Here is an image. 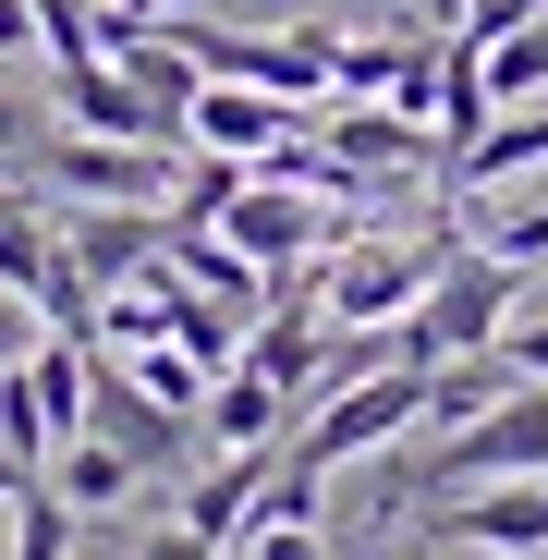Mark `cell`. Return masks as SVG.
<instances>
[{"mask_svg":"<svg viewBox=\"0 0 548 560\" xmlns=\"http://www.w3.org/2000/svg\"><path fill=\"white\" fill-rule=\"evenodd\" d=\"M512 305H524V268H512V256H488V244H451V256L427 268V293L390 317V353H403V365L488 353V341L512 329Z\"/></svg>","mask_w":548,"mask_h":560,"instance_id":"1","label":"cell"},{"mask_svg":"<svg viewBox=\"0 0 548 560\" xmlns=\"http://www.w3.org/2000/svg\"><path fill=\"white\" fill-rule=\"evenodd\" d=\"M415 415H427V365L390 353V365H353V378H329V402H305V427H293L281 451L317 463V476H341L353 451H390Z\"/></svg>","mask_w":548,"mask_h":560,"instance_id":"2","label":"cell"},{"mask_svg":"<svg viewBox=\"0 0 548 560\" xmlns=\"http://www.w3.org/2000/svg\"><path fill=\"white\" fill-rule=\"evenodd\" d=\"M476 476H548V378H512L500 402H476L464 427L427 451L415 488H476Z\"/></svg>","mask_w":548,"mask_h":560,"instance_id":"3","label":"cell"},{"mask_svg":"<svg viewBox=\"0 0 548 560\" xmlns=\"http://www.w3.org/2000/svg\"><path fill=\"white\" fill-rule=\"evenodd\" d=\"M451 244H464V232H427V244H353V232H341L305 293H317V317H341V329H390V317L427 293V268H439Z\"/></svg>","mask_w":548,"mask_h":560,"instance_id":"4","label":"cell"},{"mask_svg":"<svg viewBox=\"0 0 548 560\" xmlns=\"http://www.w3.org/2000/svg\"><path fill=\"white\" fill-rule=\"evenodd\" d=\"M196 73H244V85H268V98H329V49H341V25H293V37H232V25H208V13H183V25H159Z\"/></svg>","mask_w":548,"mask_h":560,"instance_id":"5","label":"cell"},{"mask_svg":"<svg viewBox=\"0 0 548 560\" xmlns=\"http://www.w3.org/2000/svg\"><path fill=\"white\" fill-rule=\"evenodd\" d=\"M232 256H256V268H293V256H329L353 220L329 208V196H305V183H281V171H244L232 196H220V220H208Z\"/></svg>","mask_w":548,"mask_h":560,"instance_id":"6","label":"cell"},{"mask_svg":"<svg viewBox=\"0 0 548 560\" xmlns=\"http://www.w3.org/2000/svg\"><path fill=\"white\" fill-rule=\"evenodd\" d=\"M37 183L73 208H171V147H135V135H61L37 147Z\"/></svg>","mask_w":548,"mask_h":560,"instance_id":"7","label":"cell"},{"mask_svg":"<svg viewBox=\"0 0 548 560\" xmlns=\"http://www.w3.org/2000/svg\"><path fill=\"white\" fill-rule=\"evenodd\" d=\"M85 427H98V439L135 463V476H171V463L196 451V415L147 402V390H135V365H123V353H98V341H85Z\"/></svg>","mask_w":548,"mask_h":560,"instance_id":"8","label":"cell"},{"mask_svg":"<svg viewBox=\"0 0 548 560\" xmlns=\"http://www.w3.org/2000/svg\"><path fill=\"white\" fill-rule=\"evenodd\" d=\"M439 548L536 560V548H548V476H476V488H451V512H439Z\"/></svg>","mask_w":548,"mask_h":560,"instance_id":"9","label":"cell"},{"mask_svg":"<svg viewBox=\"0 0 548 560\" xmlns=\"http://www.w3.org/2000/svg\"><path fill=\"white\" fill-rule=\"evenodd\" d=\"M305 122V98H268V85H244V73H196V110H183V147H220V159H268Z\"/></svg>","mask_w":548,"mask_h":560,"instance_id":"10","label":"cell"},{"mask_svg":"<svg viewBox=\"0 0 548 560\" xmlns=\"http://www.w3.org/2000/svg\"><path fill=\"white\" fill-rule=\"evenodd\" d=\"M268 476H281V439H244V451H220L196 488H183V512L171 524H196L208 548H232L244 524H256V500H268Z\"/></svg>","mask_w":548,"mask_h":560,"instance_id":"11","label":"cell"},{"mask_svg":"<svg viewBox=\"0 0 548 560\" xmlns=\"http://www.w3.org/2000/svg\"><path fill=\"white\" fill-rule=\"evenodd\" d=\"M159 232H171V208H73L61 220V256L85 268V293H123V280L159 256Z\"/></svg>","mask_w":548,"mask_h":560,"instance_id":"12","label":"cell"},{"mask_svg":"<svg viewBox=\"0 0 548 560\" xmlns=\"http://www.w3.org/2000/svg\"><path fill=\"white\" fill-rule=\"evenodd\" d=\"M512 171H548V98H512V110H488L464 147L439 159V183H451V196H476V183H512Z\"/></svg>","mask_w":548,"mask_h":560,"instance_id":"13","label":"cell"},{"mask_svg":"<svg viewBox=\"0 0 548 560\" xmlns=\"http://www.w3.org/2000/svg\"><path fill=\"white\" fill-rule=\"evenodd\" d=\"M196 439H208V451H244V439H293V390H281V378H256V365L232 353L220 378H208V402H196Z\"/></svg>","mask_w":548,"mask_h":560,"instance_id":"14","label":"cell"},{"mask_svg":"<svg viewBox=\"0 0 548 560\" xmlns=\"http://www.w3.org/2000/svg\"><path fill=\"white\" fill-rule=\"evenodd\" d=\"M61 110L85 122V135H135V147H183L147 98H135V73L123 61H98V49H85V61H61Z\"/></svg>","mask_w":548,"mask_h":560,"instance_id":"15","label":"cell"},{"mask_svg":"<svg viewBox=\"0 0 548 560\" xmlns=\"http://www.w3.org/2000/svg\"><path fill=\"white\" fill-rule=\"evenodd\" d=\"M244 365H256V378H281V390H293V415H305V402L329 390V329H317V317H293L281 293H268V305H256V329H244Z\"/></svg>","mask_w":548,"mask_h":560,"instance_id":"16","label":"cell"},{"mask_svg":"<svg viewBox=\"0 0 548 560\" xmlns=\"http://www.w3.org/2000/svg\"><path fill=\"white\" fill-rule=\"evenodd\" d=\"M37 476H49V488H61L73 512H110V500H135V488H147V476H135V463H123V451L98 439V427H73V439H61V451L37 463Z\"/></svg>","mask_w":548,"mask_h":560,"instance_id":"17","label":"cell"},{"mask_svg":"<svg viewBox=\"0 0 548 560\" xmlns=\"http://www.w3.org/2000/svg\"><path fill=\"white\" fill-rule=\"evenodd\" d=\"M476 73H488V110L548 98V13H524L512 37H488V49H476Z\"/></svg>","mask_w":548,"mask_h":560,"instance_id":"18","label":"cell"},{"mask_svg":"<svg viewBox=\"0 0 548 560\" xmlns=\"http://www.w3.org/2000/svg\"><path fill=\"white\" fill-rule=\"evenodd\" d=\"M73 536H85V512H73L49 476H25V488H13V560H73Z\"/></svg>","mask_w":548,"mask_h":560,"instance_id":"19","label":"cell"},{"mask_svg":"<svg viewBox=\"0 0 548 560\" xmlns=\"http://www.w3.org/2000/svg\"><path fill=\"white\" fill-rule=\"evenodd\" d=\"M49 341V317H37V293H13V280H0V365H25Z\"/></svg>","mask_w":548,"mask_h":560,"instance_id":"20","label":"cell"},{"mask_svg":"<svg viewBox=\"0 0 548 560\" xmlns=\"http://www.w3.org/2000/svg\"><path fill=\"white\" fill-rule=\"evenodd\" d=\"M13 49H37V0H0V61Z\"/></svg>","mask_w":548,"mask_h":560,"instance_id":"21","label":"cell"},{"mask_svg":"<svg viewBox=\"0 0 548 560\" xmlns=\"http://www.w3.org/2000/svg\"><path fill=\"white\" fill-rule=\"evenodd\" d=\"M25 476H37V463H25V451H13V439H0V500H13V488H25Z\"/></svg>","mask_w":548,"mask_h":560,"instance_id":"22","label":"cell"},{"mask_svg":"<svg viewBox=\"0 0 548 560\" xmlns=\"http://www.w3.org/2000/svg\"><path fill=\"white\" fill-rule=\"evenodd\" d=\"M0 147H13V98H0Z\"/></svg>","mask_w":548,"mask_h":560,"instance_id":"23","label":"cell"},{"mask_svg":"<svg viewBox=\"0 0 548 560\" xmlns=\"http://www.w3.org/2000/svg\"><path fill=\"white\" fill-rule=\"evenodd\" d=\"M0 171H13V147H0Z\"/></svg>","mask_w":548,"mask_h":560,"instance_id":"24","label":"cell"},{"mask_svg":"<svg viewBox=\"0 0 548 560\" xmlns=\"http://www.w3.org/2000/svg\"><path fill=\"white\" fill-rule=\"evenodd\" d=\"M536 560H548V548H536Z\"/></svg>","mask_w":548,"mask_h":560,"instance_id":"25","label":"cell"}]
</instances>
